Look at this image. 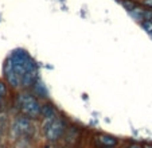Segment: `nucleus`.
I'll list each match as a JSON object with an SVG mask.
<instances>
[{"label":"nucleus","instance_id":"13","mask_svg":"<svg viewBox=\"0 0 152 148\" xmlns=\"http://www.w3.org/2000/svg\"><path fill=\"white\" fill-rule=\"evenodd\" d=\"M124 148H143V144L136 143V141H131V143H128V144H126Z\"/></svg>","mask_w":152,"mask_h":148},{"label":"nucleus","instance_id":"17","mask_svg":"<svg viewBox=\"0 0 152 148\" xmlns=\"http://www.w3.org/2000/svg\"><path fill=\"white\" fill-rule=\"evenodd\" d=\"M123 148H124V147H123Z\"/></svg>","mask_w":152,"mask_h":148},{"label":"nucleus","instance_id":"7","mask_svg":"<svg viewBox=\"0 0 152 148\" xmlns=\"http://www.w3.org/2000/svg\"><path fill=\"white\" fill-rule=\"evenodd\" d=\"M80 137H81L80 128H78V127H75V125H73V124H69L66 132H65V135H63L62 143L65 145L75 147V144H77V141H78V139H80Z\"/></svg>","mask_w":152,"mask_h":148},{"label":"nucleus","instance_id":"9","mask_svg":"<svg viewBox=\"0 0 152 148\" xmlns=\"http://www.w3.org/2000/svg\"><path fill=\"white\" fill-rule=\"evenodd\" d=\"M128 15L132 18L133 20H136L137 23L143 22L144 20V7H141L140 4H139V6H136L133 10H131V11L128 12Z\"/></svg>","mask_w":152,"mask_h":148},{"label":"nucleus","instance_id":"3","mask_svg":"<svg viewBox=\"0 0 152 148\" xmlns=\"http://www.w3.org/2000/svg\"><path fill=\"white\" fill-rule=\"evenodd\" d=\"M37 121L23 116V114L16 113L14 119L10 121L8 127V139L11 141H15L18 139H35V135L39 131Z\"/></svg>","mask_w":152,"mask_h":148},{"label":"nucleus","instance_id":"10","mask_svg":"<svg viewBox=\"0 0 152 148\" xmlns=\"http://www.w3.org/2000/svg\"><path fill=\"white\" fill-rule=\"evenodd\" d=\"M118 3L124 7V10H126V12H129L131 10H133L136 6H139L137 0H118Z\"/></svg>","mask_w":152,"mask_h":148},{"label":"nucleus","instance_id":"2","mask_svg":"<svg viewBox=\"0 0 152 148\" xmlns=\"http://www.w3.org/2000/svg\"><path fill=\"white\" fill-rule=\"evenodd\" d=\"M69 127V120L66 116L59 113L55 119L51 120H39V132L47 143L59 144L62 143L63 135Z\"/></svg>","mask_w":152,"mask_h":148},{"label":"nucleus","instance_id":"8","mask_svg":"<svg viewBox=\"0 0 152 148\" xmlns=\"http://www.w3.org/2000/svg\"><path fill=\"white\" fill-rule=\"evenodd\" d=\"M30 90H31L32 93H34L40 101L49 100V90H47L46 85L42 82V80H40V78L34 84V86H32Z\"/></svg>","mask_w":152,"mask_h":148},{"label":"nucleus","instance_id":"11","mask_svg":"<svg viewBox=\"0 0 152 148\" xmlns=\"http://www.w3.org/2000/svg\"><path fill=\"white\" fill-rule=\"evenodd\" d=\"M139 24H140V27H141V29H143L148 35L152 34V20H143V22H140Z\"/></svg>","mask_w":152,"mask_h":148},{"label":"nucleus","instance_id":"14","mask_svg":"<svg viewBox=\"0 0 152 148\" xmlns=\"http://www.w3.org/2000/svg\"><path fill=\"white\" fill-rule=\"evenodd\" d=\"M42 148H59V144H53V143H46L43 144Z\"/></svg>","mask_w":152,"mask_h":148},{"label":"nucleus","instance_id":"16","mask_svg":"<svg viewBox=\"0 0 152 148\" xmlns=\"http://www.w3.org/2000/svg\"><path fill=\"white\" fill-rule=\"evenodd\" d=\"M62 148H74V147H70V145H65V144H63Z\"/></svg>","mask_w":152,"mask_h":148},{"label":"nucleus","instance_id":"4","mask_svg":"<svg viewBox=\"0 0 152 148\" xmlns=\"http://www.w3.org/2000/svg\"><path fill=\"white\" fill-rule=\"evenodd\" d=\"M3 81L6 82V85L8 86V89L11 92L22 90L20 78L18 77L16 73L14 71V69L11 67V63H10V61L7 58L3 63Z\"/></svg>","mask_w":152,"mask_h":148},{"label":"nucleus","instance_id":"5","mask_svg":"<svg viewBox=\"0 0 152 148\" xmlns=\"http://www.w3.org/2000/svg\"><path fill=\"white\" fill-rule=\"evenodd\" d=\"M93 143L97 148H116L118 145V139L108 133H96L93 136Z\"/></svg>","mask_w":152,"mask_h":148},{"label":"nucleus","instance_id":"12","mask_svg":"<svg viewBox=\"0 0 152 148\" xmlns=\"http://www.w3.org/2000/svg\"><path fill=\"white\" fill-rule=\"evenodd\" d=\"M139 4L144 8H148V10H152V0H137Z\"/></svg>","mask_w":152,"mask_h":148},{"label":"nucleus","instance_id":"1","mask_svg":"<svg viewBox=\"0 0 152 148\" xmlns=\"http://www.w3.org/2000/svg\"><path fill=\"white\" fill-rule=\"evenodd\" d=\"M12 97V106L16 113L23 114L34 121H39L40 117V103L42 101L32 93L31 90H18L14 92Z\"/></svg>","mask_w":152,"mask_h":148},{"label":"nucleus","instance_id":"15","mask_svg":"<svg viewBox=\"0 0 152 148\" xmlns=\"http://www.w3.org/2000/svg\"><path fill=\"white\" fill-rule=\"evenodd\" d=\"M143 148H152V144L151 143H145V144H143Z\"/></svg>","mask_w":152,"mask_h":148},{"label":"nucleus","instance_id":"6","mask_svg":"<svg viewBox=\"0 0 152 148\" xmlns=\"http://www.w3.org/2000/svg\"><path fill=\"white\" fill-rule=\"evenodd\" d=\"M61 112L58 111L57 105L50 100H45L40 103V117L39 120H51L59 114Z\"/></svg>","mask_w":152,"mask_h":148}]
</instances>
